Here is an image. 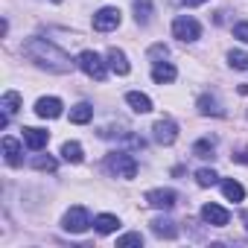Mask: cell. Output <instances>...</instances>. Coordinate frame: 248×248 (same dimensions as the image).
Here are the masks:
<instances>
[{"label":"cell","mask_w":248,"mask_h":248,"mask_svg":"<svg viewBox=\"0 0 248 248\" xmlns=\"http://www.w3.org/2000/svg\"><path fill=\"white\" fill-rule=\"evenodd\" d=\"M117 27H120V9L102 6V9L93 15V30H96V32H111V30H117Z\"/></svg>","instance_id":"cell-6"},{"label":"cell","mask_w":248,"mask_h":248,"mask_svg":"<svg viewBox=\"0 0 248 248\" xmlns=\"http://www.w3.org/2000/svg\"><path fill=\"white\" fill-rule=\"evenodd\" d=\"M149 225H152V233H155V236H161V239H175V236H178V225H175L172 219L158 216V219H152Z\"/></svg>","instance_id":"cell-12"},{"label":"cell","mask_w":248,"mask_h":248,"mask_svg":"<svg viewBox=\"0 0 248 248\" xmlns=\"http://www.w3.org/2000/svg\"><path fill=\"white\" fill-rule=\"evenodd\" d=\"M3 158L9 167H21V143L15 138H3Z\"/></svg>","instance_id":"cell-16"},{"label":"cell","mask_w":248,"mask_h":248,"mask_svg":"<svg viewBox=\"0 0 248 248\" xmlns=\"http://www.w3.org/2000/svg\"><path fill=\"white\" fill-rule=\"evenodd\" d=\"M196 105H199V114H204V117H222V114H225L222 105H219V99L210 96V93H202Z\"/></svg>","instance_id":"cell-14"},{"label":"cell","mask_w":248,"mask_h":248,"mask_svg":"<svg viewBox=\"0 0 248 248\" xmlns=\"http://www.w3.org/2000/svg\"><path fill=\"white\" fill-rule=\"evenodd\" d=\"M21 102H24V99H21V93H18V91H6V93H3V102H0V108H3V114H6V117H12V114H18Z\"/></svg>","instance_id":"cell-22"},{"label":"cell","mask_w":248,"mask_h":248,"mask_svg":"<svg viewBox=\"0 0 248 248\" xmlns=\"http://www.w3.org/2000/svg\"><path fill=\"white\" fill-rule=\"evenodd\" d=\"M233 38H239V41H245V44H248V21H242V24H236V27H233Z\"/></svg>","instance_id":"cell-29"},{"label":"cell","mask_w":248,"mask_h":248,"mask_svg":"<svg viewBox=\"0 0 248 248\" xmlns=\"http://www.w3.org/2000/svg\"><path fill=\"white\" fill-rule=\"evenodd\" d=\"M152 132H155V135H152L155 143H161V146H172L175 138H178V126H175L172 120H158Z\"/></svg>","instance_id":"cell-8"},{"label":"cell","mask_w":248,"mask_h":248,"mask_svg":"<svg viewBox=\"0 0 248 248\" xmlns=\"http://www.w3.org/2000/svg\"><path fill=\"white\" fill-rule=\"evenodd\" d=\"M184 6H202V3H207V0H181Z\"/></svg>","instance_id":"cell-32"},{"label":"cell","mask_w":248,"mask_h":248,"mask_svg":"<svg viewBox=\"0 0 248 248\" xmlns=\"http://www.w3.org/2000/svg\"><path fill=\"white\" fill-rule=\"evenodd\" d=\"M242 222H245V228H248V213H242Z\"/></svg>","instance_id":"cell-33"},{"label":"cell","mask_w":248,"mask_h":248,"mask_svg":"<svg viewBox=\"0 0 248 248\" xmlns=\"http://www.w3.org/2000/svg\"><path fill=\"white\" fill-rule=\"evenodd\" d=\"M35 114H38L41 120H56V117L62 114V99H56V96H41V99L35 102Z\"/></svg>","instance_id":"cell-10"},{"label":"cell","mask_w":248,"mask_h":248,"mask_svg":"<svg viewBox=\"0 0 248 248\" xmlns=\"http://www.w3.org/2000/svg\"><path fill=\"white\" fill-rule=\"evenodd\" d=\"M76 64L82 67V73H85V76H91V79H96V82H102V79H105V73H108L105 62H102L93 50H82V53H79V59H76Z\"/></svg>","instance_id":"cell-3"},{"label":"cell","mask_w":248,"mask_h":248,"mask_svg":"<svg viewBox=\"0 0 248 248\" xmlns=\"http://www.w3.org/2000/svg\"><path fill=\"white\" fill-rule=\"evenodd\" d=\"M53 3H62V0H53Z\"/></svg>","instance_id":"cell-34"},{"label":"cell","mask_w":248,"mask_h":248,"mask_svg":"<svg viewBox=\"0 0 248 248\" xmlns=\"http://www.w3.org/2000/svg\"><path fill=\"white\" fill-rule=\"evenodd\" d=\"M24 56L30 62H35L38 67L50 70V73H70L73 70V62L64 50H59L56 44L44 41V38H30L24 41Z\"/></svg>","instance_id":"cell-1"},{"label":"cell","mask_w":248,"mask_h":248,"mask_svg":"<svg viewBox=\"0 0 248 248\" xmlns=\"http://www.w3.org/2000/svg\"><path fill=\"white\" fill-rule=\"evenodd\" d=\"M152 79H155V85H170V82L175 79V67L167 64V62H155V67H152Z\"/></svg>","instance_id":"cell-15"},{"label":"cell","mask_w":248,"mask_h":248,"mask_svg":"<svg viewBox=\"0 0 248 248\" xmlns=\"http://www.w3.org/2000/svg\"><path fill=\"white\" fill-rule=\"evenodd\" d=\"M132 6H135V18L140 27H146L152 21V0H132Z\"/></svg>","instance_id":"cell-19"},{"label":"cell","mask_w":248,"mask_h":248,"mask_svg":"<svg viewBox=\"0 0 248 248\" xmlns=\"http://www.w3.org/2000/svg\"><path fill=\"white\" fill-rule=\"evenodd\" d=\"M196 181H199V187H213V184L219 181V175H216L213 170H199V172H196Z\"/></svg>","instance_id":"cell-26"},{"label":"cell","mask_w":248,"mask_h":248,"mask_svg":"<svg viewBox=\"0 0 248 248\" xmlns=\"http://www.w3.org/2000/svg\"><path fill=\"white\" fill-rule=\"evenodd\" d=\"M126 245H143V233H126L117 239V248H126Z\"/></svg>","instance_id":"cell-28"},{"label":"cell","mask_w":248,"mask_h":248,"mask_svg":"<svg viewBox=\"0 0 248 248\" xmlns=\"http://www.w3.org/2000/svg\"><path fill=\"white\" fill-rule=\"evenodd\" d=\"M167 53H170V50H167L164 44H155V47L149 50V59H158V56H167Z\"/></svg>","instance_id":"cell-30"},{"label":"cell","mask_w":248,"mask_h":248,"mask_svg":"<svg viewBox=\"0 0 248 248\" xmlns=\"http://www.w3.org/2000/svg\"><path fill=\"white\" fill-rule=\"evenodd\" d=\"M213 149H216V140H210V138L193 143V155L196 158H213Z\"/></svg>","instance_id":"cell-23"},{"label":"cell","mask_w":248,"mask_h":248,"mask_svg":"<svg viewBox=\"0 0 248 248\" xmlns=\"http://www.w3.org/2000/svg\"><path fill=\"white\" fill-rule=\"evenodd\" d=\"M105 164H108V170H111L117 178H135V175H138V161H135L129 152H111Z\"/></svg>","instance_id":"cell-2"},{"label":"cell","mask_w":248,"mask_h":248,"mask_svg":"<svg viewBox=\"0 0 248 248\" xmlns=\"http://www.w3.org/2000/svg\"><path fill=\"white\" fill-rule=\"evenodd\" d=\"M93 228H96V233H114L120 228V219L111 216V213H102V216L93 219Z\"/></svg>","instance_id":"cell-21"},{"label":"cell","mask_w":248,"mask_h":248,"mask_svg":"<svg viewBox=\"0 0 248 248\" xmlns=\"http://www.w3.org/2000/svg\"><path fill=\"white\" fill-rule=\"evenodd\" d=\"M126 102L138 111V114H149L152 111V99L146 96V93H138V91H129L126 93Z\"/></svg>","instance_id":"cell-17"},{"label":"cell","mask_w":248,"mask_h":248,"mask_svg":"<svg viewBox=\"0 0 248 248\" xmlns=\"http://www.w3.org/2000/svg\"><path fill=\"white\" fill-rule=\"evenodd\" d=\"M91 225L93 222H91V213L85 207H70L64 213V231H70V233H85Z\"/></svg>","instance_id":"cell-5"},{"label":"cell","mask_w":248,"mask_h":248,"mask_svg":"<svg viewBox=\"0 0 248 248\" xmlns=\"http://www.w3.org/2000/svg\"><path fill=\"white\" fill-rule=\"evenodd\" d=\"M108 67H111L117 76H126V73H129V59H126V53L117 50V47H111V50H108Z\"/></svg>","instance_id":"cell-13"},{"label":"cell","mask_w":248,"mask_h":248,"mask_svg":"<svg viewBox=\"0 0 248 248\" xmlns=\"http://www.w3.org/2000/svg\"><path fill=\"white\" fill-rule=\"evenodd\" d=\"M32 167L41 170V172H56V161H53L50 155H35V158H32Z\"/></svg>","instance_id":"cell-25"},{"label":"cell","mask_w":248,"mask_h":248,"mask_svg":"<svg viewBox=\"0 0 248 248\" xmlns=\"http://www.w3.org/2000/svg\"><path fill=\"white\" fill-rule=\"evenodd\" d=\"M172 35L178 38V41H196V38H202V27H199V21L196 18H190V15H178L175 21H172Z\"/></svg>","instance_id":"cell-4"},{"label":"cell","mask_w":248,"mask_h":248,"mask_svg":"<svg viewBox=\"0 0 248 248\" xmlns=\"http://www.w3.org/2000/svg\"><path fill=\"white\" fill-rule=\"evenodd\" d=\"M175 202H178V193L175 190H149L146 193V204L149 207H155V210H172L175 207Z\"/></svg>","instance_id":"cell-7"},{"label":"cell","mask_w":248,"mask_h":248,"mask_svg":"<svg viewBox=\"0 0 248 248\" xmlns=\"http://www.w3.org/2000/svg\"><path fill=\"white\" fill-rule=\"evenodd\" d=\"M21 132H24V143L32 152H41L47 146V140H50V132H44V129H21Z\"/></svg>","instance_id":"cell-11"},{"label":"cell","mask_w":248,"mask_h":248,"mask_svg":"<svg viewBox=\"0 0 248 248\" xmlns=\"http://www.w3.org/2000/svg\"><path fill=\"white\" fill-rule=\"evenodd\" d=\"M222 193H225V199H231V202H242V199H245V187H242L239 181H233V178H225V181H222Z\"/></svg>","instance_id":"cell-20"},{"label":"cell","mask_w":248,"mask_h":248,"mask_svg":"<svg viewBox=\"0 0 248 248\" xmlns=\"http://www.w3.org/2000/svg\"><path fill=\"white\" fill-rule=\"evenodd\" d=\"M228 62H231L236 70H245V67H248V53H242V50H231V53H228Z\"/></svg>","instance_id":"cell-27"},{"label":"cell","mask_w":248,"mask_h":248,"mask_svg":"<svg viewBox=\"0 0 248 248\" xmlns=\"http://www.w3.org/2000/svg\"><path fill=\"white\" fill-rule=\"evenodd\" d=\"M62 155H64V161H70V164H82V146H79L76 140L64 143V146H62Z\"/></svg>","instance_id":"cell-24"},{"label":"cell","mask_w":248,"mask_h":248,"mask_svg":"<svg viewBox=\"0 0 248 248\" xmlns=\"http://www.w3.org/2000/svg\"><path fill=\"white\" fill-rule=\"evenodd\" d=\"M202 219H204L207 225H213V228H225V225L231 222V213H228L225 207H219V204H204V207H202Z\"/></svg>","instance_id":"cell-9"},{"label":"cell","mask_w":248,"mask_h":248,"mask_svg":"<svg viewBox=\"0 0 248 248\" xmlns=\"http://www.w3.org/2000/svg\"><path fill=\"white\" fill-rule=\"evenodd\" d=\"M233 161H236V164H248V146L239 149V152H233Z\"/></svg>","instance_id":"cell-31"},{"label":"cell","mask_w":248,"mask_h":248,"mask_svg":"<svg viewBox=\"0 0 248 248\" xmlns=\"http://www.w3.org/2000/svg\"><path fill=\"white\" fill-rule=\"evenodd\" d=\"M91 117H93V105H88V102H79V105L70 108V123H76V126L91 123Z\"/></svg>","instance_id":"cell-18"}]
</instances>
